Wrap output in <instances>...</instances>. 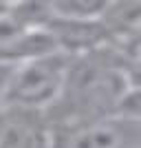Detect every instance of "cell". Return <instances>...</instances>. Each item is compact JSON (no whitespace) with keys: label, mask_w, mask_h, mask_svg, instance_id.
<instances>
[{"label":"cell","mask_w":141,"mask_h":148,"mask_svg":"<svg viewBox=\"0 0 141 148\" xmlns=\"http://www.w3.org/2000/svg\"><path fill=\"white\" fill-rule=\"evenodd\" d=\"M117 117L141 124V86H130L117 108Z\"/></svg>","instance_id":"cell-3"},{"label":"cell","mask_w":141,"mask_h":148,"mask_svg":"<svg viewBox=\"0 0 141 148\" xmlns=\"http://www.w3.org/2000/svg\"><path fill=\"white\" fill-rule=\"evenodd\" d=\"M73 56L53 51L16 64L7 82L2 113L5 111H31L49 113L60 102L66 88Z\"/></svg>","instance_id":"cell-1"},{"label":"cell","mask_w":141,"mask_h":148,"mask_svg":"<svg viewBox=\"0 0 141 148\" xmlns=\"http://www.w3.org/2000/svg\"><path fill=\"white\" fill-rule=\"evenodd\" d=\"M0 148H55L46 113L5 111L0 115Z\"/></svg>","instance_id":"cell-2"}]
</instances>
